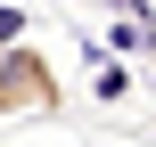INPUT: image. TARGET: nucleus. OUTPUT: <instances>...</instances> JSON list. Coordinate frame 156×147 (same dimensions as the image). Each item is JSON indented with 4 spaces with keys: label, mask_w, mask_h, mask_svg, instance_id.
I'll list each match as a JSON object with an SVG mask.
<instances>
[{
    "label": "nucleus",
    "mask_w": 156,
    "mask_h": 147,
    "mask_svg": "<svg viewBox=\"0 0 156 147\" xmlns=\"http://www.w3.org/2000/svg\"><path fill=\"white\" fill-rule=\"evenodd\" d=\"M0 115H66V82H58V65H49V49L41 41H8L0 49Z\"/></svg>",
    "instance_id": "f257e3e1"
},
{
    "label": "nucleus",
    "mask_w": 156,
    "mask_h": 147,
    "mask_svg": "<svg viewBox=\"0 0 156 147\" xmlns=\"http://www.w3.org/2000/svg\"><path fill=\"white\" fill-rule=\"evenodd\" d=\"M90 90H99V98H132V74H123L107 49H90Z\"/></svg>",
    "instance_id": "f03ea898"
}]
</instances>
